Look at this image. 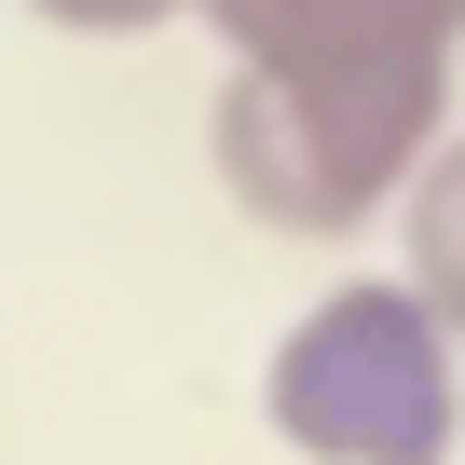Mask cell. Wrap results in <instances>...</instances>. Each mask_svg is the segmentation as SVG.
<instances>
[{
    "label": "cell",
    "instance_id": "1",
    "mask_svg": "<svg viewBox=\"0 0 465 465\" xmlns=\"http://www.w3.org/2000/svg\"><path fill=\"white\" fill-rule=\"evenodd\" d=\"M451 69H288V55H232L205 110V164L261 232H356L397 205V178L438 151Z\"/></svg>",
    "mask_w": 465,
    "mask_h": 465
},
{
    "label": "cell",
    "instance_id": "2",
    "mask_svg": "<svg viewBox=\"0 0 465 465\" xmlns=\"http://www.w3.org/2000/svg\"><path fill=\"white\" fill-rule=\"evenodd\" d=\"M261 411L302 465H451L465 438V342L411 274H356L288 315Z\"/></svg>",
    "mask_w": 465,
    "mask_h": 465
},
{
    "label": "cell",
    "instance_id": "3",
    "mask_svg": "<svg viewBox=\"0 0 465 465\" xmlns=\"http://www.w3.org/2000/svg\"><path fill=\"white\" fill-rule=\"evenodd\" d=\"M232 55H288V69H451L465 55V0H192Z\"/></svg>",
    "mask_w": 465,
    "mask_h": 465
},
{
    "label": "cell",
    "instance_id": "4",
    "mask_svg": "<svg viewBox=\"0 0 465 465\" xmlns=\"http://www.w3.org/2000/svg\"><path fill=\"white\" fill-rule=\"evenodd\" d=\"M383 219H397V274H411V288L438 302V329L465 342V137H438V151L397 178Z\"/></svg>",
    "mask_w": 465,
    "mask_h": 465
},
{
    "label": "cell",
    "instance_id": "5",
    "mask_svg": "<svg viewBox=\"0 0 465 465\" xmlns=\"http://www.w3.org/2000/svg\"><path fill=\"white\" fill-rule=\"evenodd\" d=\"M42 28H69V42H151V28H178L192 0H28Z\"/></svg>",
    "mask_w": 465,
    "mask_h": 465
}]
</instances>
